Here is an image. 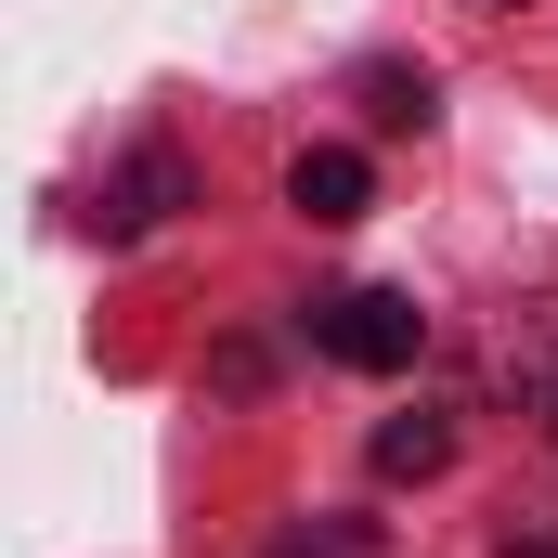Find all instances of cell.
<instances>
[{
    "label": "cell",
    "mask_w": 558,
    "mask_h": 558,
    "mask_svg": "<svg viewBox=\"0 0 558 558\" xmlns=\"http://www.w3.org/2000/svg\"><path fill=\"white\" fill-rule=\"evenodd\" d=\"M312 338L351 364V377H403L428 351V312L403 299V286H338V299H312Z\"/></svg>",
    "instance_id": "obj_1"
},
{
    "label": "cell",
    "mask_w": 558,
    "mask_h": 558,
    "mask_svg": "<svg viewBox=\"0 0 558 558\" xmlns=\"http://www.w3.org/2000/svg\"><path fill=\"white\" fill-rule=\"evenodd\" d=\"M364 195H377V169H364L351 143H312V156L286 169V208H299V221H364Z\"/></svg>",
    "instance_id": "obj_2"
},
{
    "label": "cell",
    "mask_w": 558,
    "mask_h": 558,
    "mask_svg": "<svg viewBox=\"0 0 558 558\" xmlns=\"http://www.w3.org/2000/svg\"><path fill=\"white\" fill-rule=\"evenodd\" d=\"M169 208H182V156H169V143H143V156H131V182L92 208V234H143V221H169Z\"/></svg>",
    "instance_id": "obj_3"
},
{
    "label": "cell",
    "mask_w": 558,
    "mask_h": 558,
    "mask_svg": "<svg viewBox=\"0 0 558 558\" xmlns=\"http://www.w3.org/2000/svg\"><path fill=\"white\" fill-rule=\"evenodd\" d=\"M494 377L558 390V299H533V312H507V325H494Z\"/></svg>",
    "instance_id": "obj_4"
},
{
    "label": "cell",
    "mask_w": 558,
    "mask_h": 558,
    "mask_svg": "<svg viewBox=\"0 0 558 558\" xmlns=\"http://www.w3.org/2000/svg\"><path fill=\"white\" fill-rule=\"evenodd\" d=\"M351 92H364V131H428V118H441V92H428V65H364Z\"/></svg>",
    "instance_id": "obj_5"
},
{
    "label": "cell",
    "mask_w": 558,
    "mask_h": 558,
    "mask_svg": "<svg viewBox=\"0 0 558 558\" xmlns=\"http://www.w3.org/2000/svg\"><path fill=\"white\" fill-rule=\"evenodd\" d=\"M377 468H390V481H441V468H454V416H390L377 428Z\"/></svg>",
    "instance_id": "obj_6"
},
{
    "label": "cell",
    "mask_w": 558,
    "mask_h": 558,
    "mask_svg": "<svg viewBox=\"0 0 558 558\" xmlns=\"http://www.w3.org/2000/svg\"><path fill=\"white\" fill-rule=\"evenodd\" d=\"M494 558H558V546H494Z\"/></svg>",
    "instance_id": "obj_7"
},
{
    "label": "cell",
    "mask_w": 558,
    "mask_h": 558,
    "mask_svg": "<svg viewBox=\"0 0 558 558\" xmlns=\"http://www.w3.org/2000/svg\"><path fill=\"white\" fill-rule=\"evenodd\" d=\"M546 428H558V390H546Z\"/></svg>",
    "instance_id": "obj_8"
},
{
    "label": "cell",
    "mask_w": 558,
    "mask_h": 558,
    "mask_svg": "<svg viewBox=\"0 0 558 558\" xmlns=\"http://www.w3.org/2000/svg\"><path fill=\"white\" fill-rule=\"evenodd\" d=\"M507 13H520V0H507Z\"/></svg>",
    "instance_id": "obj_9"
}]
</instances>
